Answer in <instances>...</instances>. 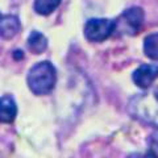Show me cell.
Listing matches in <instances>:
<instances>
[{
    "instance_id": "6da1fadb",
    "label": "cell",
    "mask_w": 158,
    "mask_h": 158,
    "mask_svg": "<svg viewBox=\"0 0 158 158\" xmlns=\"http://www.w3.org/2000/svg\"><path fill=\"white\" fill-rule=\"evenodd\" d=\"M128 111L137 120L158 127V87L135 95L128 103Z\"/></svg>"
},
{
    "instance_id": "7a4b0ae2",
    "label": "cell",
    "mask_w": 158,
    "mask_h": 158,
    "mask_svg": "<svg viewBox=\"0 0 158 158\" xmlns=\"http://www.w3.org/2000/svg\"><path fill=\"white\" fill-rule=\"evenodd\" d=\"M57 82V71L50 62L44 61L34 65L28 74V86L34 95H48Z\"/></svg>"
},
{
    "instance_id": "3957f363",
    "label": "cell",
    "mask_w": 158,
    "mask_h": 158,
    "mask_svg": "<svg viewBox=\"0 0 158 158\" xmlns=\"http://www.w3.org/2000/svg\"><path fill=\"white\" fill-rule=\"evenodd\" d=\"M144 11L140 7H131L125 9L120 16L115 20V32L117 34L135 36L140 32L144 24Z\"/></svg>"
},
{
    "instance_id": "277c9868",
    "label": "cell",
    "mask_w": 158,
    "mask_h": 158,
    "mask_svg": "<svg viewBox=\"0 0 158 158\" xmlns=\"http://www.w3.org/2000/svg\"><path fill=\"white\" fill-rule=\"evenodd\" d=\"M115 32V20L90 19L85 25V36L91 42H102Z\"/></svg>"
},
{
    "instance_id": "5b68a950",
    "label": "cell",
    "mask_w": 158,
    "mask_h": 158,
    "mask_svg": "<svg viewBox=\"0 0 158 158\" xmlns=\"http://www.w3.org/2000/svg\"><path fill=\"white\" fill-rule=\"evenodd\" d=\"M133 82L140 88H148L158 78V65H141L133 73Z\"/></svg>"
},
{
    "instance_id": "8992f818",
    "label": "cell",
    "mask_w": 158,
    "mask_h": 158,
    "mask_svg": "<svg viewBox=\"0 0 158 158\" xmlns=\"http://www.w3.org/2000/svg\"><path fill=\"white\" fill-rule=\"evenodd\" d=\"M21 23L15 15L0 13V37L4 40H11L20 32Z\"/></svg>"
},
{
    "instance_id": "52a82bcc",
    "label": "cell",
    "mask_w": 158,
    "mask_h": 158,
    "mask_svg": "<svg viewBox=\"0 0 158 158\" xmlns=\"http://www.w3.org/2000/svg\"><path fill=\"white\" fill-rule=\"evenodd\" d=\"M17 115V106L13 98L6 95L0 98V123L9 124L12 123Z\"/></svg>"
},
{
    "instance_id": "ba28073f",
    "label": "cell",
    "mask_w": 158,
    "mask_h": 158,
    "mask_svg": "<svg viewBox=\"0 0 158 158\" xmlns=\"http://www.w3.org/2000/svg\"><path fill=\"white\" fill-rule=\"evenodd\" d=\"M28 48L31 49L34 54H41L42 52L46 50L48 40L42 33L33 31L28 37Z\"/></svg>"
},
{
    "instance_id": "9c48e42d",
    "label": "cell",
    "mask_w": 158,
    "mask_h": 158,
    "mask_svg": "<svg viewBox=\"0 0 158 158\" xmlns=\"http://www.w3.org/2000/svg\"><path fill=\"white\" fill-rule=\"evenodd\" d=\"M61 0H34V11L38 15L48 16L59 7Z\"/></svg>"
},
{
    "instance_id": "30bf717a",
    "label": "cell",
    "mask_w": 158,
    "mask_h": 158,
    "mask_svg": "<svg viewBox=\"0 0 158 158\" xmlns=\"http://www.w3.org/2000/svg\"><path fill=\"white\" fill-rule=\"evenodd\" d=\"M145 56L150 59L158 61V33L149 34L144 41Z\"/></svg>"
},
{
    "instance_id": "8fae6325",
    "label": "cell",
    "mask_w": 158,
    "mask_h": 158,
    "mask_svg": "<svg viewBox=\"0 0 158 158\" xmlns=\"http://www.w3.org/2000/svg\"><path fill=\"white\" fill-rule=\"evenodd\" d=\"M146 156H158V132L153 133L149 138V152L146 153Z\"/></svg>"
},
{
    "instance_id": "7c38bea8",
    "label": "cell",
    "mask_w": 158,
    "mask_h": 158,
    "mask_svg": "<svg viewBox=\"0 0 158 158\" xmlns=\"http://www.w3.org/2000/svg\"><path fill=\"white\" fill-rule=\"evenodd\" d=\"M15 57H16L17 59H20V58H23L24 57V54H23V52H20V50H16L15 52V54H13Z\"/></svg>"
}]
</instances>
